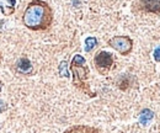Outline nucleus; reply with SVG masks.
Here are the masks:
<instances>
[{"label": "nucleus", "instance_id": "4", "mask_svg": "<svg viewBox=\"0 0 160 133\" xmlns=\"http://www.w3.org/2000/svg\"><path fill=\"white\" fill-rule=\"evenodd\" d=\"M107 44L121 56H128L133 49V39L129 36H115L108 39Z\"/></svg>", "mask_w": 160, "mask_h": 133}, {"label": "nucleus", "instance_id": "1", "mask_svg": "<svg viewBox=\"0 0 160 133\" xmlns=\"http://www.w3.org/2000/svg\"><path fill=\"white\" fill-rule=\"evenodd\" d=\"M22 22L32 31H46L52 26L53 10L48 3L43 0H33L26 8Z\"/></svg>", "mask_w": 160, "mask_h": 133}, {"label": "nucleus", "instance_id": "10", "mask_svg": "<svg viewBox=\"0 0 160 133\" xmlns=\"http://www.w3.org/2000/svg\"><path fill=\"white\" fill-rule=\"evenodd\" d=\"M98 46V38L94 37V36H89V37L85 38V52H91L95 47Z\"/></svg>", "mask_w": 160, "mask_h": 133}, {"label": "nucleus", "instance_id": "12", "mask_svg": "<svg viewBox=\"0 0 160 133\" xmlns=\"http://www.w3.org/2000/svg\"><path fill=\"white\" fill-rule=\"evenodd\" d=\"M153 58L157 63H160V46H157V48L153 52Z\"/></svg>", "mask_w": 160, "mask_h": 133}, {"label": "nucleus", "instance_id": "11", "mask_svg": "<svg viewBox=\"0 0 160 133\" xmlns=\"http://www.w3.org/2000/svg\"><path fill=\"white\" fill-rule=\"evenodd\" d=\"M59 75L60 76H65V78H69V72H68V63L65 60L60 62L59 65Z\"/></svg>", "mask_w": 160, "mask_h": 133}, {"label": "nucleus", "instance_id": "3", "mask_svg": "<svg viewBox=\"0 0 160 133\" xmlns=\"http://www.w3.org/2000/svg\"><path fill=\"white\" fill-rule=\"evenodd\" d=\"M94 64L96 70L101 75H107L110 70L113 68L115 64V57L112 53L106 52V51H100L95 57H94Z\"/></svg>", "mask_w": 160, "mask_h": 133}, {"label": "nucleus", "instance_id": "7", "mask_svg": "<svg viewBox=\"0 0 160 133\" xmlns=\"http://www.w3.org/2000/svg\"><path fill=\"white\" fill-rule=\"evenodd\" d=\"M16 0H0V10L5 15H11L15 11Z\"/></svg>", "mask_w": 160, "mask_h": 133}, {"label": "nucleus", "instance_id": "14", "mask_svg": "<svg viewBox=\"0 0 160 133\" xmlns=\"http://www.w3.org/2000/svg\"><path fill=\"white\" fill-rule=\"evenodd\" d=\"M1 86H2V85H1V83H0V91H1Z\"/></svg>", "mask_w": 160, "mask_h": 133}, {"label": "nucleus", "instance_id": "6", "mask_svg": "<svg viewBox=\"0 0 160 133\" xmlns=\"http://www.w3.org/2000/svg\"><path fill=\"white\" fill-rule=\"evenodd\" d=\"M64 133H100V131L94 126L88 125H75L67 128Z\"/></svg>", "mask_w": 160, "mask_h": 133}, {"label": "nucleus", "instance_id": "13", "mask_svg": "<svg viewBox=\"0 0 160 133\" xmlns=\"http://www.w3.org/2000/svg\"><path fill=\"white\" fill-rule=\"evenodd\" d=\"M6 107H8V106H6V104H5L4 101H1V100H0V114H1V112H4V111L6 110Z\"/></svg>", "mask_w": 160, "mask_h": 133}, {"label": "nucleus", "instance_id": "9", "mask_svg": "<svg viewBox=\"0 0 160 133\" xmlns=\"http://www.w3.org/2000/svg\"><path fill=\"white\" fill-rule=\"evenodd\" d=\"M154 118V112L150 109H144L139 114V122L143 126H147L152 120Z\"/></svg>", "mask_w": 160, "mask_h": 133}, {"label": "nucleus", "instance_id": "8", "mask_svg": "<svg viewBox=\"0 0 160 133\" xmlns=\"http://www.w3.org/2000/svg\"><path fill=\"white\" fill-rule=\"evenodd\" d=\"M16 69L22 74H30L32 73V64L27 58H21L16 64Z\"/></svg>", "mask_w": 160, "mask_h": 133}, {"label": "nucleus", "instance_id": "2", "mask_svg": "<svg viewBox=\"0 0 160 133\" xmlns=\"http://www.w3.org/2000/svg\"><path fill=\"white\" fill-rule=\"evenodd\" d=\"M70 72L73 74V85L79 89L80 91L88 94L89 96H95V94L90 90L88 79H89V67L86 65V60L85 58L80 54H75L72 63H70Z\"/></svg>", "mask_w": 160, "mask_h": 133}, {"label": "nucleus", "instance_id": "5", "mask_svg": "<svg viewBox=\"0 0 160 133\" xmlns=\"http://www.w3.org/2000/svg\"><path fill=\"white\" fill-rule=\"evenodd\" d=\"M138 9L145 14L160 15V0H139Z\"/></svg>", "mask_w": 160, "mask_h": 133}]
</instances>
